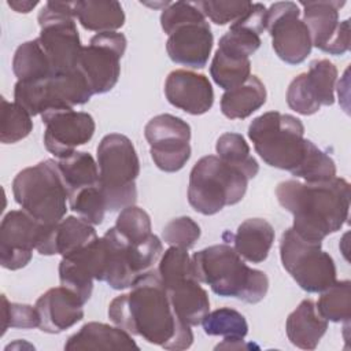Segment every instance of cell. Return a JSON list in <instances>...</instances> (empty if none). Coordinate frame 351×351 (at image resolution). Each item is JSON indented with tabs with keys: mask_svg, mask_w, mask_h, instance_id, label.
I'll return each instance as SVG.
<instances>
[{
	"mask_svg": "<svg viewBox=\"0 0 351 351\" xmlns=\"http://www.w3.org/2000/svg\"><path fill=\"white\" fill-rule=\"evenodd\" d=\"M267 92L256 75H250L241 85L225 90L221 97V112L229 119H244L266 103Z\"/></svg>",
	"mask_w": 351,
	"mask_h": 351,
	"instance_id": "cell-27",
	"label": "cell"
},
{
	"mask_svg": "<svg viewBox=\"0 0 351 351\" xmlns=\"http://www.w3.org/2000/svg\"><path fill=\"white\" fill-rule=\"evenodd\" d=\"M103 243V281L114 289L132 288L147 271L154 269L163 254L162 241L156 234H151L140 244H133L115 226L104 233Z\"/></svg>",
	"mask_w": 351,
	"mask_h": 351,
	"instance_id": "cell-10",
	"label": "cell"
},
{
	"mask_svg": "<svg viewBox=\"0 0 351 351\" xmlns=\"http://www.w3.org/2000/svg\"><path fill=\"white\" fill-rule=\"evenodd\" d=\"M163 285L177 317L189 326L200 325L210 311V299L195 274L173 278Z\"/></svg>",
	"mask_w": 351,
	"mask_h": 351,
	"instance_id": "cell-21",
	"label": "cell"
},
{
	"mask_svg": "<svg viewBox=\"0 0 351 351\" xmlns=\"http://www.w3.org/2000/svg\"><path fill=\"white\" fill-rule=\"evenodd\" d=\"M12 193L23 211L47 226L56 225L67 213L69 192L53 159L21 170L12 180Z\"/></svg>",
	"mask_w": 351,
	"mask_h": 351,
	"instance_id": "cell-6",
	"label": "cell"
},
{
	"mask_svg": "<svg viewBox=\"0 0 351 351\" xmlns=\"http://www.w3.org/2000/svg\"><path fill=\"white\" fill-rule=\"evenodd\" d=\"M32 130V115L15 101L10 103L4 97H1L0 141L3 144L18 143L27 137Z\"/></svg>",
	"mask_w": 351,
	"mask_h": 351,
	"instance_id": "cell-36",
	"label": "cell"
},
{
	"mask_svg": "<svg viewBox=\"0 0 351 351\" xmlns=\"http://www.w3.org/2000/svg\"><path fill=\"white\" fill-rule=\"evenodd\" d=\"M64 350H138L132 335L119 326L88 322L64 343Z\"/></svg>",
	"mask_w": 351,
	"mask_h": 351,
	"instance_id": "cell-24",
	"label": "cell"
},
{
	"mask_svg": "<svg viewBox=\"0 0 351 351\" xmlns=\"http://www.w3.org/2000/svg\"><path fill=\"white\" fill-rule=\"evenodd\" d=\"M1 314H3V330L1 335L5 333L8 328H21V329H33L40 326V317L36 306L22 304V303H11L1 295Z\"/></svg>",
	"mask_w": 351,
	"mask_h": 351,
	"instance_id": "cell-41",
	"label": "cell"
},
{
	"mask_svg": "<svg viewBox=\"0 0 351 351\" xmlns=\"http://www.w3.org/2000/svg\"><path fill=\"white\" fill-rule=\"evenodd\" d=\"M248 181L240 169L215 155H206L191 170L188 202L195 211L214 215L225 206L239 203L247 192Z\"/></svg>",
	"mask_w": 351,
	"mask_h": 351,
	"instance_id": "cell-7",
	"label": "cell"
},
{
	"mask_svg": "<svg viewBox=\"0 0 351 351\" xmlns=\"http://www.w3.org/2000/svg\"><path fill=\"white\" fill-rule=\"evenodd\" d=\"M126 44L122 33L107 32L95 34L82 48L78 70L86 78L93 95L110 92L117 85Z\"/></svg>",
	"mask_w": 351,
	"mask_h": 351,
	"instance_id": "cell-14",
	"label": "cell"
},
{
	"mask_svg": "<svg viewBox=\"0 0 351 351\" xmlns=\"http://www.w3.org/2000/svg\"><path fill=\"white\" fill-rule=\"evenodd\" d=\"M44 145L49 154L63 159L86 144L95 134V119L90 114L73 108H52L41 114Z\"/></svg>",
	"mask_w": 351,
	"mask_h": 351,
	"instance_id": "cell-17",
	"label": "cell"
},
{
	"mask_svg": "<svg viewBox=\"0 0 351 351\" xmlns=\"http://www.w3.org/2000/svg\"><path fill=\"white\" fill-rule=\"evenodd\" d=\"M7 4L15 11V12H23V14H27V12H30L37 4H38V1L36 0V1H21V0H12V1H7Z\"/></svg>",
	"mask_w": 351,
	"mask_h": 351,
	"instance_id": "cell-45",
	"label": "cell"
},
{
	"mask_svg": "<svg viewBox=\"0 0 351 351\" xmlns=\"http://www.w3.org/2000/svg\"><path fill=\"white\" fill-rule=\"evenodd\" d=\"M75 19L90 32H117L125 23V12L118 1H75Z\"/></svg>",
	"mask_w": 351,
	"mask_h": 351,
	"instance_id": "cell-28",
	"label": "cell"
},
{
	"mask_svg": "<svg viewBox=\"0 0 351 351\" xmlns=\"http://www.w3.org/2000/svg\"><path fill=\"white\" fill-rule=\"evenodd\" d=\"M276 197L293 215V232L307 241L321 243L348 219L350 184L341 177L322 182L287 180L277 185Z\"/></svg>",
	"mask_w": 351,
	"mask_h": 351,
	"instance_id": "cell-2",
	"label": "cell"
},
{
	"mask_svg": "<svg viewBox=\"0 0 351 351\" xmlns=\"http://www.w3.org/2000/svg\"><path fill=\"white\" fill-rule=\"evenodd\" d=\"M112 324L165 350L181 351L193 343L188 324L174 313L158 270L147 271L128 293L114 298L108 306Z\"/></svg>",
	"mask_w": 351,
	"mask_h": 351,
	"instance_id": "cell-1",
	"label": "cell"
},
{
	"mask_svg": "<svg viewBox=\"0 0 351 351\" xmlns=\"http://www.w3.org/2000/svg\"><path fill=\"white\" fill-rule=\"evenodd\" d=\"M165 95L171 106L191 115L207 112L214 103L210 80L191 70L171 71L165 81Z\"/></svg>",
	"mask_w": 351,
	"mask_h": 351,
	"instance_id": "cell-19",
	"label": "cell"
},
{
	"mask_svg": "<svg viewBox=\"0 0 351 351\" xmlns=\"http://www.w3.org/2000/svg\"><path fill=\"white\" fill-rule=\"evenodd\" d=\"M299 16V5L293 1H277L266 12V29L271 37V47L288 64L304 62L313 48L308 29Z\"/></svg>",
	"mask_w": 351,
	"mask_h": 351,
	"instance_id": "cell-15",
	"label": "cell"
},
{
	"mask_svg": "<svg viewBox=\"0 0 351 351\" xmlns=\"http://www.w3.org/2000/svg\"><path fill=\"white\" fill-rule=\"evenodd\" d=\"M160 26L167 34V55L174 63L191 69L207 64L214 37L196 1L170 3L162 10Z\"/></svg>",
	"mask_w": 351,
	"mask_h": 351,
	"instance_id": "cell-5",
	"label": "cell"
},
{
	"mask_svg": "<svg viewBox=\"0 0 351 351\" xmlns=\"http://www.w3.org/2000/svg\"><path fill=\"white\" fill-rule=\"evenodd\" d=\"M200 233V226L191 217H178L165 225L162 239L170 247H178L188 251L196 244Z\"/></svg>",
	"mask_w": 351,
	"mask_h": 351,
	"instance_id": "cell-40",
	"label": "cell"
},
{
	"mask_svg": "<svg viewBox=\"0 0 351 351\" xmlns=\"http://www.w3.org/2000/svg\"><path fill=\"white\" fill-rule=\"evenodd\" d=\"M93 92L77 69L74 71L52 74L36 82L16 81L14 88L15 103L32 117L41 115L52 108H73L90 100Z\"/></svg>",
	"mask_w": 351,
	"mask_h": 351,
	"instance_id": "cell-12",
	"label": "cell"
},
{
	"mask_svg": "<svg viewBox=\"0 0 351 351\" xmlns=\"http://www.w3.org/2000/svg\"><path fill=\"white\" fill-rule=\"evenodd\" d=\"M97 239L92 223L74 215L64 217L60 222L53 225L44 243L37 252L41 255H70L77 252Z\"/></svg>",
	"mask_w": 351,
	"mask_h": 351,
	"instance_id": "cell-22",
	"label": "cell"
},
{
	"mask_svg": "<svg viewBox=\"0 0 351 351\" xmlns=\"http://www.w3.org/2000/svg\"><path fill=\"white\" fill-rule=\"evenodd\" d=\"M69 207L86 222L92 225H100L107 211L100 184L82 188L69 195Z\"/></svg>",
	"mask_w": 351,
	"mask_h": 351,
	"instance_id": "cell-37",
	"label": "cell"
},
{
	"mask_svg": "<svg viewBox=\"0 0 351 351\" xmlns=\"http://www.w3.org/2000/svg\"><path fill=\"white\" fill-rule=\"evenodd\" d=\"M43 47L53 74L78 69L82 45L75 25V1H47L37 16Z\"/></svg>",
	"mask_w": 351,
	"mask_h": 351,
	"instance_id": "cell-9",
	"label": "cell"
},
{
	"mask_svg": "<svg viewBox=\"0 0 351 351\" xmlns=\"http://www.w3.org/2000/svg\"><path fill=\"white\" fill-rule=\"evenodd\" d=\"M210 74L219 88L228 90L241 85L251 75V62L250 59L228 55L217 48L210 64Z\"/></svg>",
	"mask_w": 351,
	"mask_h": 351,
	"instance_id": "cell-33",
	"label": "cell"
},
{
	"mask_svg": "<svg viewBox=\"0 0 351 351\" xmlns=\"http://www.w3.org/2000/svg\"><path fill=\"white\" fill-rule=\"evenodd\" d=\"M261 36L247 27L232 23L229 30L219 38L218 49L241 59H250L259 47H261Z\"/></svg>",
	"mask_w": 351,
	"mask_h": 351,
	"instance_id": "cell-39",
	"label": "cell"
},
{
	"mask_svg": "<svg viewBox=\"0 0 351 351\" xmlns=\"http://www.w3.org/2000/svg\"><path fill=\"white\" fill-rule=\"evenodd\" d=\"M225 234L233 241L236 252L251 263H261L267 258L276 236L273 226L262 218H248L239 225L234 234Z\"/></svg>",
	"mask_w": 351,
	"mask_h": 351,
	"instance_id": "cell-25",
	"label": "cell"
},
{
	"mask_svg": "<svg viewBox=\"0 0 351 351\" xmlns=\"http://www.w3.org/2000/svg\"><path fill=\"white\" fill-rule=\"evenodd\" d=\"M200 11L215 25L233 23L251 7V1H196Z\"/></svg>",
	"mask_w": 351,
	"mask_h": 351,
	"instance_id": "cell-42",
	"label": "cell"
},
{
	"mask_svg": "<svg viewBox=\"0 0 351 351\" xmlns=\"http://www.w3.org/2000/svg\"><path fill=\"white\" fill-rule=\"evenodd\" d=\"M84 302L66 287L51 288L36 302L40 329L45 333H60L84 318Z\"/></svg>",
	"mask_w": 351,
	"mask_h": 351,
	"instance_id": "cell-20",
	"label": "cell"
},
{
	"mask_svg": "<svg viewBox=\"0 0 351 351\" xmlns=\"http://www.w3.org/2000/svg\"><path fill=\"white\" fill-rule=\"evenodd\" d=\"M287 103L291 110L300 115H313L321 108L319 103L315 100L308 88L306 73L296 75L291 81L287 89Z\"/></svg>",
	"mask_w": 351,
	"mask_h": 351,
	"instance_id": "cell-43",
	"label": "cell"
},
{
	"mask_svg": "<svg viewBox=\"0 0 351 351\" xmlns=\"http://www.w3.org/2000/svg\"><path fill=\"white\" fill-rule=\"evenodd\" d=\"M56 162L69 195L82 188L100 184L97 162L89 152L74 151L71 155L58 159Z\"/></svg>",
	"mask_w": 351,
	"mask_h": 351,
	"instance_id": "cell-30",
	"label": "cell"
},
{
	"mask_svg": "<svg viewBox=\"0 0 351 351\" xmlns=\"http://www.w3.org/2000/svg\"><path fill=\"white\" fill-rule=\"evenodd\" d=\"M306 80L311 93L319 106H332L335 103V88L337 69L328 59H315L310 63Z\"/></svg>",
	"mask_w": 351,
	"mask_h": 351,
	"instance_id": "cell-35",
	"label": "cell"
},
{
	"mask_svg": "<svg viewBox=\"0 0 351 351\" xmlns=\"http://www.w3.org/2000/svg\"><path fill=\"white\" fill-rule=\"evenodd\" d=\"M204 333L208 336H222L223 339H244L248 333V324L241 313L230 307H221L208 311L203 322Z\"/></svg>",
	"mask_w": 351,
	"mask_h": 351,
	"instance_id": "cell-34",
	"label": "cell"
},
{
	"mask_svg": "<svg viewBox=\"0 0 351 351\" xmlns=\"http://www.w3.org/2000/svg\"><path fill=\"white\" fill-rule=\"evenodd\" d=\"M215 151L219 159L240 169L250 180L258 174L259 165L250 154V147L241 134L233 132L221 134L217 140Z\"/></svg>",
	"mask_w": 351,
	"mask_h": 351,
	"instance_id": "cell-31",
	"label": "cell"
},
{
	"mask_svg": "<svg viewBox=\"0 0 351 351\" xmlns=\"http://www.w3.org/2000/svg\"><path fill=\"white\" fill-rule=\"evenodd\" d=\"M280 258L282 267L306 292L319 293L336 281L335 261L321 243L302 239L292 228L281 236Z\"/></svg>",
	"mask_w": 351,
	"mask_h": 351,
	"instance_id": "cell-11",
	"label": "cell"
},
{
	"mask_svg": "<svg viewBox=\"0 0 351 351\" xmlns=\"http://www.w3.org/2000/svg\"><path fill=\"white\" fill-rule=\"evenodd\" d=\"M95 241L77 252L62 256L59 263L60 285L78 295L84 303L90 299L93 280H96Z\"/></svg>",
	"mask_w": 351,
	"mask_h": 351,
	"instance_id": "cell-23",
	"label": "cell"
},
{
	"mask_svg": "<svg viewBox=\"0 0 351 351\" xmlns=\"http://www.w3.org/2000/svg\"><path fill=\"white\" fill-rule=\"evenodd\" d=\"M346 1H300L303 22L308 29L311 44L322 52L343 55L350 49V21H339V11Z\"/></svg>",
	"mask_w": 351,
	"mask_h": 351,
	"instance_id": "cell-18",
	"label": "cell"
},
{
	"mask_svg": "<svg viewBox=\"0 0 351 351\" xmlns=\"http://www.w3.org/2000/svg\"><path fill=\"white\" fill-rule=\"evenodd\" d=\"M319 293L315 307L321 317L326 321L348 324L351 318V282L348 280L335 281Z\"/></svg>",
	"mask_w": 351,
	"mask_h": 351,
	"instance_id": "cell-32",
	"label": "cell"
},
{
	"mask_svg": "<svg viewBox=\"0 0 351 351\" xmlns=\"http://www.w3.org/2000/svg\"><path fill=\"white\" fill-rule=\"evenodd\" d=\"M97 166L107 210L118 211L133 206L137 200L140 160L130 138L121 133L106 134L97 145Z\"/></svg>",
	"mask_w": 351,
	"mask_h": 351,
	"instance_id": "cell-8",
	"label": "cell"
},
{
	"mask_svg": "<svg viewBox=\"0 0 351 351\" xmlns=\"http://www.w3.org/2000/svg\"><path fill=\"white\" fill-rule=\"evenodd\" d=\"M26 211L11 210L0 225V263L4 269L18 270L25 267L45 240L49 229Z\"/></svg>",
	"mask_w": 351,
	"mask_h": 351,
	"instance_id": "cell-16",
	"label": "cell"
},
{
	"mask_svg": "<svg viewBox=\"0 0 351 351\" xmlns=\"http://www.w3.org/2000/svg\"><path fill=\"white\" fill-rule=\"evenodd\" d=\"M254 347V344H247L244 343V339L239 337H232V339H223L222 343H219L215 348H226V350H243V348H250Z\"/></svg>",
	"mask_w": 351,
	"mask_h": 351,
	"instance_id": "cell-44",
	"label": "cell"
},
{
	"mask_svg": "<svg viewBox=\"0 0 351 351\" xmlns=\"http://www.w3.org/2000/svg\"><path fill=\"white\" fill-rule=\"evenodd\" d=\"M115 228L128 241L133 244H140L152 234L149 215L134 204L121 210Z\"/></svg>",
	"mask_w": 351,
	"mask_h": 351,
	"instance_id": "cell-38",
	"label": "cell"
},
{
	"mask_svg": "<svg viewBox=\"0 0 351 351\" xmlns=\"http://www.w3.org/2000/svg\"><path fill=\"white\" fill-rule=\"evenodd\" d=\"M328 329V321L321 317L315 303L304 299L288 315L285 330L288 340L302 350H314Z\"/></svg>",
	"mask_w": 351,
	"mask_h": 351,
	"instance_id": "cell-26",
	"label": "cell"
},
{
	"mask_svg": "<svg viewBox=\"0 0 351 351\" xmlns=\"http://www.w3.org/2000/svg\"><path fill=\"white\" fill-rule=\"evenodd\" d=\"M144 136L149 144V154L158 169L166 173L181 170L191 158V126L171 114L151 118Z\"/></svg>",
	"mask_w": 351,
	"mask_h": 351,
	"instance_id": "cell-13",
	"label": "cell"
},
{
	"mask_svg": "<svg viewBox=\"0 0 351 351\" xmlns=\"http://www.w3.org/2000/svg\"><path fill=\"white\" fill-rule=\"evenodd\" d=\"M12 71L19 82H36L53 74L37 38L26 41L16 48L12 58Z\"/></svg>",
	"mask_w": 351,
	"mask_h": 351,
	"instance_id": "cell-29",
	"label": "cell"
},
{
	"mask_svg": "<svg viewBox=\"0 0 351 351\" xmlns=\"http://www.w3.org/2000/svg\"><path fill=\"white\" fill-rule=\"evenodd\" d=\"M248 137L262 160L292 176L303 163L313 141L304 138L302 121L291 114L269 111L254 118Z\"/></svg>",
	"mask_w": 351,
	"mask_h": 351,
	"instance_id": "cell-4",
	"label": "cell"
},
{
	"mask_svg": "<svg viewBox=\"0 0 351 351\" xmlns=\"http://www.w3.org/2000/svg\"><path fill=\"white\" fill-rule=\"evenodd\" d=\"M191 259L197 281L210 285L218 296L236 298L254 304L267 293L266 273L250 267L228 243L206 247L195 252Z\"/></svg>",
	"mask_w": 351,
	"mask_h": 351,
	"instance_id": "cell-3",
	"label": "cell"
}]
</instances>
